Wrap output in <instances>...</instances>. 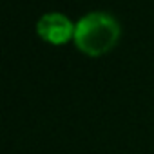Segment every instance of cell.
Wrapping results in <instances>:
<instances>
[{
    "instance_id": "1",
    "label": "cell",
    "mask_w": 154,
    "mask_h": 154,
    "mask_svg": "<svg viewBox=\"0 0 154 154\" xmlns=\"http://www.w3.org/2000/svg\"><path fill=\"white\" fill-rule=\"evenodd\" d=\"M120 38L118 20L105 11H93L84 15L74 24V44L89 56L105 54Z\"/></svg>"
},
{
    "instance_id": "2",
    "label": "cell",
    "mask_w": 154,
    "mask_h": 154,
    "mask_svg": "<svg viewBox=\"0 0 154 154\" xmlns=\"http://www.w3.org/2000/svg\"><path fill=\"white\" fill-rule=\"evenodd\" d=\"M36 31L44 40L51 44H65L69 38L74 36V24L63 13L51 11L38 18Z\"/></svg>"
}]
</instances>
